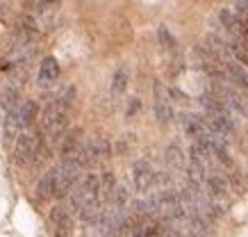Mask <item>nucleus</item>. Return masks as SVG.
<instances>
[{"mask_svg": "<svg viewBox=\"0 0 248 237\" xmlns=\"http://www.w3.org/2000/svg\"><path fill=\"white\" fill-rule=\"evenodd\" d=\"M39 155H44V135L39 128L23 130L18 139L14 142V162L18 167H25L30 162L39 160Z\"/></svg>", "mask_w": 248, "mask_h": 237, "instance_id": "obj_1", "label": "nucleus"}, {"mask_svg": "<svg viewBox=\"0 0 248 237\" xmlns=\"http://www.w3.org/2000/svg\"><path fill=\"white\" fill-rule=\"evenodd\" d=\"M93 201H100V176H98V174L84 176L82 183L68 194V207H71V212L80 214V210H82L84 205L93 203Z\"/></svg>", "mask_w": 248, "mask_h": 237, "instance_id": "obj_2", "label": "nucleus"}, {"mask_svg": "<svg viewBox=\"0 0 248 237\" xmlns=\"http://www.w3.org/2000/svg\"><path fill=\"white\" fill-rule=\"evenodd\" d=\"M155 171H153L151 162L148 160H137L135 164H132V185H135L137 191H148L155 185Z\"/></svg>", "mask_w": 248, "mask_h": 237, "instance_id": "obj_3", "label": "nucleus"}, {"mask_svg": "<svg viewBox=\"0 0 248 237\" xmlns=\"http://www.w3.org/2000/svg\"><path fill=\"white\" fill-rule=\"evenodd\" d=\"M48 221L55 230V237H68L73 228V219H71V210L64 205H55L48 214Z\"/></svg>", "mask_w": 248, "mask_h": 237, "instance_id": "obj_4", "label": "nucleus"}, {"mask_svg": "<svg viewBox=\"0 0 248 237\" xmlns=\"http://www.w3.org/2000/svg\"><path fill=\"white\" fill-rule=\"evenodd\" d=\"M155 116L159 123H169L173 119L171 110V96L162 82H155Z\"/></svg>", "mask_w": 248, "mask_h": 237, "instance_id": "obj_5", "label": "nucleus"}, {"mask_svg": "<svg viewBox=\"0 0 248 237\" xmlns=\"http://www.w3.org/2000/svg\"><path fill=\"white\" fill-rule=\"evenodd\" d=\"M55 191H57V164L50 167L41 176V180L34 187V196L39 201H48V199H55Z\"/></svg>", "mask_w": 248, "mask_h": 237, "instance_id": "obj_6", "label": "nucleus"}, {"mask_svg": "<svg viewBox=\"0 0 248 237\" xmlns=\"http://www.w3.org/2000/svg\"><path fill=\"white\" fill-rule=\"evenodd\" d=\"M57 78H60V62L48 55V57H44V60H41V64H39L37 84H39V87H48V84H53Z\"/></svg>", "mask_w": 248, "mask_h": 237, "instance_id": "obj_7", "label": "nucleus"}, {"mask_svg": "<svg viewBox=\"0 0 248 237\" xmlns=\"http://www.w3.org/2000/svg\"><path fill=\"white\" fill-rule=\"evenodd\" d=\"M82 151H84L87 162L100 160V158H107V155L112 153V144H109L105 137H91L89 142L82 146Z\"/></svg>", "mask_w": 248, "mask_h": 237, "instance_id": "obj_8", "label": "nucleus"}, {"mask_svg": "<svg viewBox=\"0 0 248 237\" xmlns=\"http://www.w3.org/2000/svg\"><path fill=\"white\" fill-rule=\"evenodd\" d=\"M205 187H207V194H210L212 199H223V196H228V191H230L228 178L223 176V174H217V171L207 174V183H205Z\"/></svg>", "mask_w": 248, "mask_h": 237, "instance_id": "obj_9", "label": "nucleus"}, {"mask_svg": "<svg viewBox=\"0 0 248 237\" xmlns=\"http://www.w3.org/2000/svg\"><path fill=\"white\" fill-rule=\"evenodd\" d=\"M39 114V107L32 98L21 100V107H18V123H21V130H30L34 126V119Z\"/></svg>", "mask_w": 248, "mask_h": 237, "instance_id": "obj_10", "label": "nucleus"}, {"mask_svg": "<svg viewBox=\"0 0 248 237\" xmlns=\"http://www.w3.org/2000/svg\"><path fill=\"white\" fill-rule=\"evenodd\" d=\"M226 76L248 92V71L237 62H226Z\"/></svg>", "mask_w": 248, "mask_h": 237, "instance_id": "obj_11", "label": "nucleus"}, {"mask_svg": "<svg viewBox=\"0 0 248 237\" xmlns=\"http://www.w3.org/2000/svg\"><path fill=\"white\" fill-rule=\"evenodd\" d=\"M128 82H130L128 66H119V69L114 71V76H112V94H114V96H119V94L125 92Z\"/></svg>", "mask_w": 248, "mask_h": 237, "instance_id": "obj_12", "label": "nucleus"}, {"mask_svg": "<svg viewBox=\"0 0 248 237\" xmlns=\"http://www.w3.org/2000/svg\"><path fill=\"white\" fill-rule=\"evenodd\" d=\"M21 105V94L16 87H7L5 92H2V110H5V114L16 110V107Z\"/></svg>", "mask_w": 248, "mask_h": 237, "instance_id": "obj_13", "label": "nucleus"}, {"mask_svg": "<svg viewBox=\"0 0 248 237\" xmlns=\"http://www.w3.org/2000/svg\"><path fill=\"white\" fill-rule=\"evenodd\" d=\"M166 162H169L173 169L185 167V155H182V151H180V146L178 144H171L169 148H166Z\"/></svg>", "mask_w": 248, "mask_h": 237, "instance_id": "obj_14", "label": "nucleus"}, {"mask_svg": "<svg viewBox=\"0 0 248 237\" xmlns=\"http://www.w3.org/2000/svg\"><path fill=\"white\" fill-rule=\"evenodd\" d=\"M157 39H159V44H162L164 48H169V50L175 48V39L171 37V32L166 30V25H159L157 28Z\"/></svg>", "mask_w": 248, "mask_h": 237, "instance_id": "obj_15", "label": "nucleus"}, {"mask_svg": "<svg viewBox=\"0 0 248 237\" xmlns=\"http://www.w3.org/2000/svg\"><path fill=\"white\" fill-rule=\"evenodd\" d=\"M230 50H232V57L237 62H239L244 69H248V50L244 46H239V44H230Z\"/></svg>", "mask_w": 248, "mask_h": 237, "instance_id": "obj_16", "label": "nucleus"}, {"mask_svg": "<svg viewBox=\"0 0 248 237\" xmlns=\"http://www.w3.org/2000/svg\"><path fill=\"white\" fill-rule=\"evenodd\" d=\"M139 107H141V100L132 98V100H130V105H128V110H125V116H128V119H132V116L139 112Z\"/></svg>", "mask_w": 248, "mask_h": 237, "instance_id": "obj_17", "label": "nucleus"}, {"mask_svg": "<svg viewBox=\"0 0 248 237\" xmlns=\"http://www.w3.org/2000/svg\"><path fill=\"white\" fill-rule=\"evenodd\" d=\"M55 2H57V0H37V7H50V5H55Z\"/></svg>", "mask_w": 248, "mask_h": 237, "instance_id": "obj_18", "label": "nucleus"}, {"mask_svg": "<svg viewBox=\"0 0 248 237\" xmlns=\"http://www.w3.org/2000/svg\"><path fill=\"white\" fill-rule=\"evenodd\" d=\"M189 237H194V235H189Z\"/></svg>", "mask_w": 248, "mask_h": 237, "instance_id": "obj_19", "label": "nucleus"}]
</instances>
